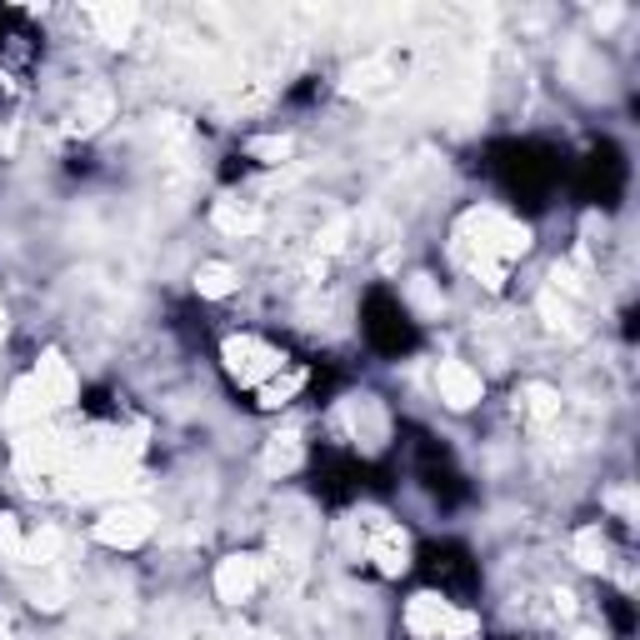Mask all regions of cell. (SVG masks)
<instances>
[{"mask_svg":"<svg viewBox=\"0 0 640 640\" xmlns=\"http://www.w3.org/2000/svg\"><path fill=\"white\" fill-rule=\"evenodd\" d=\"M410 300H416L426 316H436V310H440V296H436V286H430V276H416V280H410Z\"/></svg>","mask_w":640,"mask_h":640,"instance_id":"22","label":"cell"},{"mask_svg":"<svg viewBox=\"0 0 640 640\" xmlns=\"http://www.w3.org/2000/svg\"><path fill=\"white\" fill-rule=\"evenodd\" d=\"M436 390H440V400H446L450 410H470L480 400V376L466 366V360H440L436 366Z\"/></svg>","mask_w":640,"mask_h":640,"instance_id":"7","label":"cell"},{"mask_svg":"<svg viewBox=\"0 0 640 640\" xmlns=\"http://www.w3.org/2000/svg\"><path fill=\"white\" fill-rule=\"evenodd\" d=\"M530 250V230L500 210H470L456 230V256L470 276H480L490 290L506 286V270Z\"/></svg>","mask_w":640,"mask_h":640,"instance_id":"1","label":"cell"},{"mask_svg":"<svg viewBox=\"0 0 640 640\" xmlns=\"http://www.w3.org/2000/svg\"><path fill=\"white\" fill-rule=\"evenodd\" d=\"M610 506H616V510H620V516H626V520L636 516V496H630V490H616V496H610Z\"/></svg>","mask_w":640,"mask_h":640,"instance_id":"23","label":"cell"},{"mask_svg":"<svg viewBox=\"0 0 640 640\" xmlns=\"http://www.w3.org/2000/svg\"><path fill=\"white\" fill-rule=\"evenodd\" d=\"M196 290L206 300H226L230 290H236V270H230L226 260H206V266L196 270Z\"/></svg>","mask_w":640,"mask_h":640,"instance_id":"16","label":"cell"},{"mask_svg":"<svg viewBox=\"0 0 640 640\" xmlns=\"http://www.w3.org/2000/svg\"><path fill=\"white\" fill-rule=\"evenodd\" d=\"M476 626L480 620L470 616V610H456L450 600L430 596V590L406 606V630L420 640H466V636H476Z\"/></svg>","mask_w":640,"mask_h":640,"instance_id":"2","label":"cell"},{"mask_svg":"<svg viewBox=\"0 0 640 640\" xmlns=\"http://www.w3.org/2000/svg\"><path fill=\"white\" fill-rule=\"evenodd\" d=\"M20 546H26V536H20L16 516H0V556H6V560H20Z\"/></svg>","mask_w":640,"mask_h":640,"instance_id":"21","label":"cell"},{"mask_svg":"<svg viewBox=\"0 0 640 640\" xmlns=\"http://www.w3.org/2000/svg\"><path fill=\"white\" fill-rule=\"evenodd\" d=\"M260 576H266V560L260 556H226L216 566V596L226 600V606H240V600L256 596Z\"/></svg>","mask_w":640,"mask_h":640,"instance_id":"6","label":"cell"},{"mask_svg":"<svg viewBox=\"0 0 640 640\" xmlns=\"http://www.w3.org/2000/svg\"><path fill=\"white\" fill-rule=\"evenodd\" d=\"M576 640H600V636H596V630H580V636H576Z\"/></svg>","mask_w":640,"mask_h":640,"instance_id":"24","label":"cell"},{"mask_svg":"<svg viewBox=\"0 0 640 640\" xmlns=\"http://www.w3.org/2000/svg\"><path fill=\"white\" fill-rule=\"evenodd\" d=\"M30 376H36V386L46 390V400L56 410L76 400V376H70V360L60 356V350H46V356H40V366L30 370Z\"/></svg>","mask_w":640,"mask_h":640,"instance_id":"8","label":"cell"},{"mask_svg":"<svg viewBox=\"0 0 640 640\" xmlns=\"http://www.w3.org/2000/svg\"><path fill=\"white\" fill-rule=\"evenodd\" d=\"M150 530H156V516H150L146 506H136V500H126V506H110L106 516H100L96 536L116 550H136L140 540H150Z\"/></svg>","mask_w":640,"mask_h":640,"instance_id":"5","label":"cell"},{"mask_svg":"<svg viewBox=\"0 0 640 640\" xmlns=\"http://www.w3.org/2000/svg\"><path fill=\"white\" fill-rule=\"evenodd\" d=\"M50 410H56V406H50V400H46V390L36 386V376H26V380H20L16 390H10L6 420H10V426H30V430H36L40 420L50 416Z\"/></svg>","mask_w":640,"mask_h":640,"instance_id":"9","label":"cell"},{"mask_svg":"<svg viewBox=\"0 0 640 640\" xmlns=\"http://www.w3.org/2000/svg\"><path fill=\"white\" fill-rule=\"evenodd\" d=\"M56 556H60V530L56 526H40V530H30L26 536V546H20V566H56Z\"/></svg>","mask_w":640,"mask_h":640,"instance_id":"13","label":"cell"},{"mask_svg":"<svg viewBox=\"0 0 640 640\" xmlns=\"http://www.w3.org/2000/svg\"><path fill=\"white\" fill-rule=\"evenodd\" d=\"M300 456H306V450H300V436H296V430H286V436H270V446H266V470H270V476H290V470L300 466Z\"/></svg>","mask_w":640,"mask_h":640,"instance_id":"15","label":"cell"},{"mask_svg":"<svg viewBox=\"0 0 640 640\" xmlns=\"http://www.w3.org/2000/svg\"><path fill=\"white\" fill-rule=\"evenodd\" d=\"M366 556L380 576H406L410 570V536L386 516H366Z\"/></svg>","mask_w":640,"mask_h":640,"instance_id":"4","label":"cell"},{"mask_svg":"<svg viewBox=\"0 0 640 640\" xmlns=\"http://www.w3.org/2000/svg\"><path fill=\"white\" fill-rule=\"evenodd\" d=\"M250 160H260V166H280V160L290 156V136H256L246 146Z\"/></svg>","mask_w":640,"mask_h":640,"instance_id":"19","label":"cell"},{"mask_svg":"<svg viewBox=\"0 0 640 640\" xmlns=\"http://www.w3.org/2000/svg\"><path fill=\"white\" fill-rule=\"evenodd\" d=\"M576 560L586 570H606L610 566V546H606V536H600V526L576 530Z\"/></svg>","mask_w":640,"mask_h":640,"instance_id":"18","label":"cell"},{"mask_svg":"<svg viewBox=\"0 0 640 640\" xmlns=\"http://www.w3.org/2000/svg\"><path fill=\"white\" fill-rule=\"evenodd\" d=\"M536 306H540V316H546V326L560 330V336H576V330H580V326H576V306H570L560 290H540Z\"/></svg>","mask_w":640,"mask_h":640,"instance_id":"17","label":"cell"},{"mask_svg":"<svg viewBox=\"0 0 640 640\" xmlns=\"http://www.w3.org/2000/svg\"><path fill=\"white\" fill-rule=\"evenodd\" d=\"M220 360H226L230 380L246 390H260L266 380L280 376V366H286V356H280L276 346H266V340L256 336H230L226 346H220Z\"/></svg>","mask_w":640,"mask_h":640,"instance_id":"3","label":"cell"},{"mask_svg":"<svg viewBox=\"0 0 640 640\" xmlns=\"http://www.w3.org/2000/svg\"><path fill=\"white\" fill-rule=\"evenodd\" d=\"M300 380H306V376H300V370H290V376H276V380H266V386L256 390V396H260V406H280V400H290V396H296V390H300Z\"/></svg>","mask_w":640,"mask_h":640,"instance_id":"20","label":"cell"},{"mask_svg":"<svg viewBox=\"0 0 640 640\" xmlns=\"http://www.w3.org/2000/svg\"><path fill=\"white\" fill-rule=\"evenodd\" d=\"M520 410H526L536 426H550V420L560 416V396L550 386H540V380H530V386L520 390Z\"/></svg>","mask_w":640,"mask_h":640,"instance_id":"14","label":"cell"},{"mask_svg":"<svg viewBox=\"0 0 640 640\" xmlns=\"http://www.w3.org/2000/svg\"><path fill=\"white\" fill-rule=\"evenodd\" d=\"M110 110H116V100H110V90H90V96H80V106L70 110V136H90V130H100L110 120Z\"/></svg>","mask_w":640,"mask_h":640,"instance_id":"11","label":"cell"},{"mask_svg":"<svg viewBox=\"0 0 640 640\" xmlns=\"http://www.w3.org/2000/svg\"><path fill=\"white\" fill-rule=\"evenodd\" d=\"M216 226L226 236H256L266 226V210L256 200H216Z\"/></svg>","mask_w":640,"mask_h":640,"instance_id":"10","label":"cell"},{"mask_svg":"<svg viewBox=\"0 0 640 640\" xmlns=\"http://www.w3.org/2000/svg\"><path fill=\"white\" fill-rule=\"evenodd\" d=\"M90 26L100 30L106 46H126L130 30H136V6H96L90 10Z\"/></svg>","mask_w":640,"mask_h":640,"instance_id":"12","label":"cell"}]
</instances>
